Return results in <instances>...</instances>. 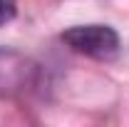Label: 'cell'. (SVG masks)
<instances>
[{
  "mask_svg": "<svg viewBox=\"0 0 129 127\" xmlns=\"http://www.w3.org/2000/svg\"><path fill=\"white\" fill-rule=\"evenodd\" d=\"M62 43L70 50L94 57L109 60L119 52V35L109 25H75L62 32Z\"/></svg>",
  "mask_w": 129,
  "mask_h": 127,
  "instance_id": "6da1fadb",
  "label": "cell"
},
{
  "mask_svg": "<svg viewBox=\"0 0 129 127\" xmlns=\"http://www.w3.org/2000/svg\"><path fill=\"white\" fill-rule=\"evenodd\" d=\"M27 60L13 50H0V92L20 90L27 82Z\"/></svg>",
  "mask_w": 129,
  "mask_h": 127,
  "instance_id": "7a4b0ae2",
  "label": "cell"
},
{
  "mask_svg": "<svg viewBox=\"0 0 129 127\" xmlns=\"http://www.w3.org/2000/svg\"><path fill=\"white\" fill-rule=\"evenodd\" d=\"M17 13V0H0V28L8 25Z\"/></svg>",
  "mask_w": 129,
  "mask_h": 127,
  "instance_id": "3957f363",
  "label": "cell"
}]
</instances>
